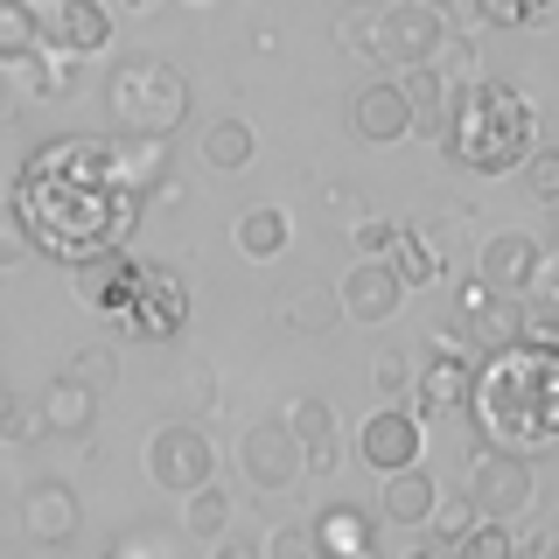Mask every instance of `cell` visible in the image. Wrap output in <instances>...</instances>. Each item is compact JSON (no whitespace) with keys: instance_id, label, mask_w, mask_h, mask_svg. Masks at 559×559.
<instances>
[{"instance_id":"cell-1","label":"cell","mask_w":559,"mask_h":559,"mask_svg":"<svg viewBox=\"0 0 559 559\" xmlns=\"http://www.w3.org/2000/svg\"><path fill=\"white\" fill-rule=\"evenodd\" d=\"M133 210L140 197L119 182L105 140H57L14 182V224L28 231L35 252H57L70 266L119 252L133 231Z\"/></svg>"},{"instance_id":"cell-2","label":"cell","mask_w":559,"mask_h":559,"mask_svg":"<svg viewBox=\"0 0 559 559\" xmlns=\"http://www.w3.org/2000/svg\"><path fill=\"white\" fill-rule=\"evenodd\" d=\"M468 413H476L483 441L503 454L552 448L559 441V357H546L532 343H503L489 364H476Z\"/></svg>"},{"instance_id":"cell-3","label":"cell","mask_w":559,"mask_h":559,"mask_svg":"<svg viewBox=\"0 0 559 559\" xmlns=\"http://www.w3.org/2000/svg\"><path fill=\"white\" fill-rule=\"evenodd\" d=\"M532 133H538V112H532V98H524V92H511V84H468V92H454L448 154L462 168H476V175L524 168Z\"/></svg>"},{"instance_id":"cell-4","label":"cell","mask_w":559,"mask_h":559,"mask_svg":"<svg viewBox=\"0 0 559 559\" xmlns=\"http://www.w3.org/2000/svg\"><path fill=\"white\" fill-rule=\"evenodd\" d=\"M105 105H112V127L119 133L168 140L175 127H182V112H189V84H182V70L162 63V57H127V63H112Z\"/></svg>"},{"instance_id":"cell-5","label":"cell","mask_w":559,"mask_h":559,"mask_svg":"<svg viewBox=\"0 0 559 559\" xmlns=\"http://www.w3.org/2000/svg\"><path fill=\"white\" fill-rule=\"evenodd\" d=\"M112 322L127 329V336H175V329L189 322V287L175 280L168 266H133V287H127V301L112 308Z\"/></svg>"},{"instance_id":"cell-6","label":"cell","mask_w":559,"mask_h":559,"mask_svg":"<svg viewBox=\"0 0 559 559\" xmlns=\"http://www.w3.org/2000/svg\"><path fill=\"white\" fill-rule=\"evenodd\" d=\"M538 483H532V454H503V448H483L468 462V503L476 518H518L532 511Z\"/></svg>"},{"instance_id":"cell-7","label":"cell","mask_w":559,"mask_h":559,"mask_svg":"<svg viewBox=\"0 0 559 559\" xmlns=\"http://www.w3.org/2000/svg\"><path fill=\"white\" fill-rule=\"evenodd\" d=\"M210 468H217V454H210V441L197 427H162L147 441V476L175 489V497H189L197 483H210Z\"/></svg>"},{"instance_id":"cell-8","label":"cell","mask_w":559,"mask_h":559,"mask_svg":"<svg viewBox=\"0 0 559 559\" xmlns=\"http://www.w3.org/2000/svg\"><path fill=\"white\" fill-rule=\"evenodd\" d=\"M419 448H427V433H419V413H406V406H384V413H371V419L357 427V454L378 468V476L413 468Z\"/></svg>"},{"instance_id":"cell-9","label":"cell","mask_w":559,"mask_h":559,"mask_svg":"<svg viewBox=\"0 0 559 559\" xmlns=\"http://www.w3.org/2000/svg\"><path fill=\"white\" fill-rule=\"evenodd\" d=\"M43 43L63 57H98L112 43V14H105V0H57V14L43 22Z\"/></svg>"},{"instance_id":"cell-10","label":"cell","mask_w":559,"mask_h":559,"mask_svg":"<svg viewBox=\"0 0 559 559\" xmlns=\"http://www.w3.org/2000/svg\"><path fill=\"white\" fill-rule=\"evenodd\" d=\"M468 384H476V364H468V349L441 336L433 364L419 371V399H413V413L427 419V413H454V406H468Z\"/></svg>"},{"instance_id":"cell-11","label":"cell","mask_w":559,"mask_h":559,"mask_svg":"<svg viewBox=\"0 0 559 559\" xmlns=\"http://www.w3.org/2000/svg\"><path fill=\"white\" fill-rule=\"evenodd\" d=\"M399 301H406V287L392 280V266H384V259H364V266L343 280V314H349V322H364V329L392 322Z\"/></svg>"},{"instance_id":"cell-12","label":"cell","mask_w":559,"mask_h":559,"mask_svg":"<svg viewBox=\"0 0 559 559\" xmlns=\"http://www.w3.org/2000/svg\"><path fill=\"white\" fill-rule=\"evenodd\" d=\"M245 476L259 489H287L301 476V441H294L287 427H252L245 433Z\"/></svg>"},{"instance_id":"cell-13","label":"cell","mask_w":559,"mask_h":559,"mask_svg":"<svg viewBox=\"0 0 559 559\" xmlns=\"http://www.w3.org/2000/svg\"><path fill=\"white\" fill-rule=\"evenodd\" d=\"M280 427L301 441V468H336V406L329 399H294Z\"/></svg>"},{"instance_id":"cell-14","label":"cell","mask_w":559,"mask_h":559,"mask_svg":"<svg viewBox=\"0 0 559 559\" xmlns=\"http://www.w3.org/2000/svg\"><path fill=\"white\" fill-rule=\"evenodd\" d=\"M22 524L35 546H63L70 532H78V497H70L63 483H35L28 503H22Z\"/></svg>"},{"instance_id":"cell-15","label":"cell","mask_w":559,"mask_h":559,"mask_svg":"<svg viewBox=\"0 0 559 559\" xmlns=\"http://www.w3.org/2000/svg\"><path fill=\"white\" fill-rule=\"evenodd\" d=\"M384 49L406 63H433L441 57V14L433 8H392L384 14Z\"/></svg>"},{"instance_id":"cell-16","label":"cell","mask_w":559,"mask_h":559,"mask_svg":"<svg viewBox=\"0 0 559 559\" xmlns=\"http://www.w3.org/2000/svg\"><path fill=\"white\" fill-rule=\"evenodd\" d=\"M532 266H538V245L524 231H503V238L483 245V287H497V294L532 287Z\"/></svg>"},{"instance_id":"cell-17","label":"cell","mask_w":559,"mask_h":559,"mask_svg":"<svg viewBox=\"0 0 559 559\" xmlns=\"http://www.w3.org/2000/svg\"><path fill=\"white\" fill-rule=\"evenodd\" d=\"M384 518H392V524H427L433 518V503H441V489H433V476H427V468H392V476H384Z\"/></svg>"},{"instance_id":"cell-18","label":"cell","mask_w":559,"mask_h":559,"mask_svg":"<svg viewBox=\"0 0 559 559\" xmlns=\"http://www.w3.org/2000/svg\"><path fill=\"white\" fill-rule=\"evenodd\" d=\"M357 133L364 140H406L413 133V105H406V92H399V84H371V92L357 98Z\"/></svg>"},{"instance_id":"cell-19","label":"cell","mask_w":559,"mask_h":559,"mask_svg":"<svg viewBox=\"0 0 559 559\" xmlns=\"http://www.w3.org/2000/svg\"><path fill=\"white\" fill-rule=\"evenodd\" d=\"M308 532H314V546H322V559H371V524H364L357 511H343V503L322 511Z\"/></svg>"},{"instance_id":"cell-20","label":"cell","mask_w":559,"mask_h":559,"mask_svg":"<svg viewBox=\"0 0 559 559\" xmlns=\"http://www.w3.org/2000/svg\"><path fill=\"white\" fill-rule=\"evenodd\" d=\"M384 266H392L399 287H433V280H441V252H433L419 231H392V245H384Z\"/></svg>"},{"instance_id":"cell-21","label":"cell","mask_w":559,"mask_h":559,"mask_svg":"<svg viewBox=\"0 0 559 559\" xmlns=\"http://www.w3.org/2000/svg\"><path fill=\"white\" fill-rule=\"evenodd\" d=\"M43 49V14L35 0H0V63H28Z\"/></svg>"},{"instance_id":"cell-22","label":"cell","mask_w":559,"mask_h":559,"mask_svg":"<svg viewBox=\"0 0 559 559\" xmlns=\"http://www.w3.org/2000/svg\"><path fill=\"white\" fill-rule=\"evenodd\" d=\"M238 252L245 259H280L287 252V210H245L238 217Z\"/></svg>"},{"instance_id":"cell-23","label":"cell","mask_w":559,"mask_h":559,"mask_svg":"<svg viewBox=\"0 0 559 559\" xmlns=\"http://www.w3.org/2000/svg\"><path fill=\"white\" fill-rule=\"evenodd\" d=\"M203 162L224 168V175H238L245 162H252V127H245V119H210V127H203Z\"/></svg>"},{"instance_id":"cell-24","label":"cell","mask_w":559,"mask_h":559,"mask_svg":"<svg viewBox=\"0 0 559 559\" xmlns=\"http://www.w3.org/2000/svg\"><path fill=\"white\" fill-rule=\"evenodd\" d=\"M182 524H189L197 538H217L224 524H231V497H224L217 483H197V489H189V511H182Z\"/></svg>"},{"instance_id":"cell-25","label":"cell","mask_w":559,"mask_h":559,"mask_svg":"<svg viewBox=\"0 0 559 559\" xmlns=\"http://www.w3.org/2000/svg\"><path fill=\"white\" fill-rule=\"evenodd\" d=\"M43 419L49 427H92V392H84L78 378H63V384H49V399H43Z\"/></svg>"},{"instance_id":"cell-26","label":"cell","mask_w":559,"mask_h":559,"mask_svg":"<svg viewBox=\"0 0 559 559\" xmlns=\"http://www.w3.org/2000/svg\"><path fill=\"white\" fill-rule=\"evenodd\" d=\"M454 559H518V546H511V532H503V518H476L454 538Z\"/></svg>"},{"instance_id":"cell-27","label":"cell","mask_w":559,"mask_h":559,"mask_svg":"<svg viewBox=\"0 0 559 559\" xmlns=\"http://www.w3.org/2000/svg\"><path fill=\"white\" fill-rule=\"evenodd\" d=\"M462 329H483V336H497L503 343V294L497 287H462Z\"/></svg>"},{"instance_id":"cell-28","label":"cell","mask_w":559,"mask_h":559,"mask_svg":"<svg viewBox=\"0 0 559 559\" xmlns=\"http://www.w3.org/2000/svg\"><path fill=\"white\" fill-rule=\"evenodd\" d=\"M483 14L503 28H546L559 22V0H483Z\"/></svg>"},{"instance_id":"cell-29","label":"cell","mask_w":559,"mask_h":559,"mask_svg":"<svg viewBox=\"0 0 559 559\" xmlns=\"http://www.w3.org/2000/svg\"><path fill=\"white\" fill-rule=\"evenodd\" d=\"M518 336L532 349H546V357H559V308H524L518 314Z\"/></svg>"},{"instance_id":"cell-30","label":"cell","mask_w":559,"mask_h":559,"mask_svg":"<svg viewBox=\"0 0 559 559\" xmlns=\"http://www.w3.org/2000/svg\"><path fill=\"white\" fill-rule=\"evenodd\" d=\"M524 168H532V197L538 203H559V147H532V154H524Z\"/></svg>"},{"instance_id":"cell-31","label":"cell","mask_w":559,"mask_h":559,"mask_svg":"<svg viewBox=\"0 0 559 559\" xmlns=\"http://www.w3.org/2000/svg\"><path fill=\"white\" fill-rule=\"evenodd\" d=\"M28 63H35V92H70V78H78V57H63V49L28 57Z\"/></svg>"},{"instance_id":"cell-32","label":"cell","mask_w":559,"mask_h":559,"mask_svg":"<svg viewBox=\"0 0 559 559\" xmlns=\"http://www.w3.org/2000/svg\"><path fill=\"white\" fill-rule=\"evenodd\" d=\"M266 559H322V546H314V532H273Z\"/></svg>"},{"instance_id":"cell-33","label":"cell","mask_w":559,"mask_h":559,"mask_svg":"<svg viewBox=\"0 0 559 559\" xmlns=\"http://www.w3.org/2000/svg\"><path fill=\"white\" fill-rule=\"evenodd\" d=\"M433 532H441V538H462L468 532V524H476V511H468V503H433Z\"/></svg>"},{"instance_id":"cell-34","label":"cell","mask_w":559,"mask_h":559,"mask_svg":"<svg viewBox=\"0 0 559 559\" xmlns=\"http://www.w3.org/2000/svg\"><path fill=\"white\" fill-rule=\"evenodd\" d=\"M384 245H392V224L364 217V224H357V252H364V259H384Z\"/></svg>"},{"instance_id":"cell-35","label":"cell","mask_w":559,"mask_h":559,"mask_svg":"<svg viewBox=\"0 0 559 559\" xmlns=\"http://www.w3.org/2000/svg\"><path fill=\"white\" fill-rule=\"evenodd\" d=\"M210 559H266V546H252V538H231V532H217V538H210Z\"/></svg>"},{"instance_id":"cell-36","label":"cell","mask_w":559,"mask_h":559,"mask_svg":"<svg viewBox=\"0 0 559 559\" xmlns=\"http://www.w3.org/2000/svg\"><path fill=\"white\" fill-rule=\"evenodd\" d=\"M532 287H546V294H552V308H559V252H538V266H532Z\"/></svg>"},{"instance_id":"cell-37","label":"cell","mask_w":559,"mask_h":559,"mask_svg":"<svg viewBox=\"0 0 559 559\" xmlns=\"http://www.w3.org/2000/svg\"><path fill=\"white\" fill-rule=\"evenodd\" d=\"M371 378H378V392H399V384H406V364H399V357H378Z\"/></svg>"},{"instance_id":"cell-38","label":"cell","mask_w":559,"mask_h":559,"mask_svg":"<svg viewBox=\"0 0 559 559\" xmlns=\"http://www.w3.org/2000/svg\"><path fill=\"white\" fill-rule=\"evenodd\" d=\"M532 559H559V532H538L532 538Z\"/></svg>"},{"instance_id":"cell-39","label":"cell","mask_w":559,"mask_h":559,"mask_svg":"<svg viewBox=\"0 0 559 559\" xmlns=\"http://www.w3.org/2000/svg\"><path fill=\"white\" fill-rule=\"evenodd\" d=\"M406 559H441V552H406Z\"/></svg>"},{"instance_id":"cell-40","label":"cell","mask_w":559,"mask_h":559,"mask_svg":"<svg viewBox=\"0 0 559 559\" xmlns=\"http://www.w3.org/2000/svg\"><path fill=\"white\" fill-rule=\"evenodd\" d=\"M552 210H559V203H552Z\"/></svg>"}]
</instances>
